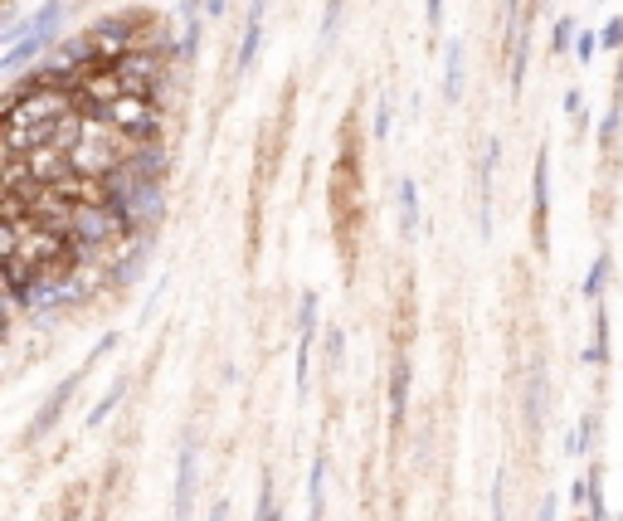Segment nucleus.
I'll list each match as a JSON object with an SVG mask.
<instances>
[{"mask_svg": "<svg viewBox=\"0 0 623 521\" xmlns=\"http://www.w3.org/2000/svg\"><path fill=\"white\" fill-rule=\"evenodd\" d=\"M604 283H609V254H599V259L589 263V273H585V298H589V302H599V298H604Z\"/></svg>", "mask_w": 623, "mask_h": 521, "instance_id": "12", "label": "nucleus"}, {"mask_svg": "<svg viewBox=\"0 0 623 521\" xmlns=\"http://www.w3.org/2000/svg\"><path fill=\"white\" fill-rule=\"evenodd\" d=\"M614 132H619V108H609V117H604V127H599V142L609 147V142H614Z\"/></svg>", "mask_w": 623, "mask_h": 521, "instance_id": "21", "label": "nucleus"}, {"mask_svg": "<svg viewBox=\"0 0 623 521\" xmlns=\"http://www.w3.org/2000/svg\"><path fill=\"white\" fill-rule=\"evenodd\" d=\"M594 54H599V35H589V30H580V35H575V59H580V64H589Z\"/></svg>", "mask_w": 623, "mask_h": 521, "instance_id": "17", "label": "nucleus"}, {"mask_svg": "<svg viewBox=\"0 0 623 521\" xmlns=\"http://www.w3.org/2000/svg\"><path fill=\"white\" fill-rule=\"evenodd\" d=\"M205 521H229V502H215V512H210Z\"/></svg>", "mask_w": 623, "mask_h": 521, "instance_id": "27", "label": "nucleus"}, {"mask_svg": "<svg viewBox=\"0 0 623 521\" xmlns=\"http://www.w3.org/2000/svg\"><path fill=\"white\" fill-rule=\"evenodd\" d=\"M336 25H341V0H331V5H327V20H322V44H331Z\"/></svg>", "mask_w": 623, "mask_h": 521, "instance_id": "19", "label": "nucleus"}, {"mask_svg": "<svg viewBox=\"0 0 623 521\" xmlns=\"http://www.w3.org/2000/svg\"><path fill=\"white\" fill-rule=\"evenodd\" d=\"M205 5H210V15H224V5H229V0H205Z\"/></svg>", "mask_w": 623, "mask_h": 521, "instance_id": "28", "label": "nucleus"}, {"mask_svg": "<svg viewBox=\"0 0 623 521\" xmlns=\"http://www.w3.org/2000/svg\"><path fill=\"white\" fill-rule=\"evenodd\" d=\"M575 35H580L575 20H560V25L550 30V44H555V49H575Z\"/></svg>", "mask_w": 623, "mask_h": 521, "instance_id": "16", "label": "nucleus"}, {"mask_svg": "<svg viewBox=\"0 0 623 521\" xmlns=\"http://www.w3.org/2000/svg\"><path fill=\"white\" fill-rule=\"evenodd\" d=\"M307 521H312V517H307Z\"/></svg>", "mask_w": 623, "mask_h": 521, "instance_id": "29", "label": "nucleus"}, {"mask_svg": "<svg viewBox=\"0 0 623 521\" xmlns=\"http://www.w3.org/2000/svg\"><path fill=\"white\" fill-rule=\"evenodd\" d=\"M409 410V361H390V424H400Z\"/></svg>", "mask_w": 623, "mask_h": 521, "instance_id": "6", "label": "nucleus"}, {"mask_svg": "<svg viewBox=\"0 0 623 521\" xmlns=\"http://www.w3.org/2000/svg\"><path fill=\"white\" fill-rule=\"evenodd\" d=\"M122 395H127V380H117L108 395H103V400L93 405V414H88V429H98V424H103V419H108V414L117 410V405H122Z\"/></svg>", "mask_w": 623, "mask_h": 521, "instance_id": "13", "label": "nucleus"}, {"mask_svg": "<svg viewBox=\"0 0 623 521\" xmlns=\"http://www.w3.org/2000/svg\"><path fill=\"white\" fill-rule=\"evenodd\" d=\"M443 20V0H429V30H439Z\"/></svg>", "mask_w": 623, "mask_h": 521, "instance_id": "26", "label": "nucleus"}, {"mask_svg": "<svg viewBox=\"0 0 623 521\" xmlns=\"http://www.w3.org/2000/svg\"><path fill=\"white\" fill-rule=\"evenodd\" d=\"M49 49H54V35H44V30H30L25 39H15V44H10V54L0 59V69H5V74H20L25 64L44 59Z\"/></svg>", "mask_w": 623, "mask_h": 521, "instance_id": "4", "label": "nucleus"}, {"mask_svg": "<svg viewBox=\"0 0 623 521\" xmlns=\"http://www.w3.org/2000/svg\"><path fill=\"white\" fill-rule=\"evenodd\" d=\"M93 112V117H103L108 127H122V132H132L137 142H151L156 137V127H161V112L151 98H137V93H122V98H112V103H98V108H83Z\"/></svg>", "mask_w": 623, "mask_h": 521, "instance_id": "1", "label": "nucleus"}, {"mask_svg": "<svg viewBox=\"0 0 623 521\" xmlns=\"http://www.w3.org/2000/svg\"><path fill=\"white\" fill-rule=\"evenodd\" d=\"M599 44H604V49H619V44H623V20H614V25L599 35Z\"/></svg>", "mask_w": 623, "mask_h": 521, "instance_id": "23", "label": "nucleus"}, {"mask_svg": "<svg viewBox=\"0 0 623 521\" xmlns=\"http://www.w3.org/2000/svg\"><path fill=\"white\" fill-rule=\"evenodd\" d=\"M341 346H346V341H341V332H331L327 336V366H331V371L341 366Z\"/></svg>", "mask_w": 623, "mask_h": 521, "instance_id": "22", "label": "nucleus"}, {"mask_svg": "<svg viewBox=\"0 0 623 521\" xmlns=\"http://www.w3.org/2000/svg\"><path fill=\"white\" fill-rule=\"evenodd\" d=\"M555 512H560V502L546 492V502H541V512H536V521H555Z\"/></svg>", "mask_w": 623, "mask_h": 521, "instance_id": "25", "label": "nucleus"}, {"mask_svg": "<svg viewBox=\"0 0 623 521\" xmlns=\"http://www.w3.org/2000/svg\"><path fill=\"white\" fill-rule=\"evenodd\" d=\"M258 44H263V20H249V25H244V44H239V64H234L239 74H249V69H254Z\"/></svg>", "mask_w": 623, "mask_h": 521, "instance_id": "10", "label": "nucleus"}, {"mask_svg": "<svg viewBox=\"0 0 623 521\" xmlns=\"http://www.w3.org/2000/svg\"><path fill=\"white\" fill-rule=\"evenodd\" d=\"M254 521H283L278 507H273V473H263V487H258V517Z\"/></svg>", "mask_w": 623, "mask_h": 521, "instance_id": "14", "label": "nucleus"}, {"mask_svg": "<svg viewBox=\"0 0 623 521\" xmlns=\"http://www.w3.org/2000/svg\"><path fill=\"white\" fill-rule=\"evenodd\" d=\"M370 132H375V137H390V103H385V98L375 103V127H370Z\"/></svg>", "mask_w": 623, "mask_h": 521, "instance_id": "20", "label": "nucleus"}, {"mask_svg": "<svg viewBox=\"0 0 623 521\" xmlns=\"http://www.w3.org/2000/svg\"><path fill=\"white\" fill-rule=\"evenodd\" d=\"M195 478H200V458H195V439H185L181 458H176V521H190V492H195Z\"/></svg>", "mask_w": 623, "mask_h": 521, "instance_id": "3", "label": "nucleus"}, {"mask_svg": "<svg viewBox=\"0 0 623 521\" xmlns=\"http://www.w3.org/2000/svg\"><path fill=\"white\" fill-rule=\"evenodd\" d=\"M575 434H580V453H589V448H594V434H599V414H585Z\"/></svg>", "mask_w": 623, "mask_h": 521, "instance_id": "18", "label": "nucleus"}, {"mask_svg": "<svg viewBox=\"0 0 623 521\" xmlns=\"http://www.w3.org/2000/svg\"><path fill=\"white\" fill-rule=\"evenodd\" d=\"M531 210H536V234L546 229V215H550V156L541 151L536 156V176H531Z\"/></svg>", "mask_w": 623, "mask_h": 521, "instance_id": "5", "label": "nucleus"}, {"mask_svg": "<svg viewBox=\"0 0 623 521\" xmlns=\"http://www.w3.org/2000/svg\"><path fill=\"white\" fill-rule=\"evenodd\" d=\"M307 517H327V458H312V478H307Z\"/></svg>", "mask_w": 623, "mask_h": 521, "instance_id": "7", "label": "nucleus"}, {"mask_svg": "<svg viewBox=\"0 0 623 521\" xmlns=\"http://www.w3.org/2000/svg\"><path fill=\"white\" fill-rule=\"evenodd\" d=\"M400 229L404 234L419 229V186L414 181H400Z\"/></svg>", "mask_w": 623, "mask_h": 521, "instance_id": "11", "label": "nucleus"}, {"mask_svg": "<svg viewBox=\"0 0 623 521\" xmlns=\"http://www.w3.org/2000/svg\"><path fill=\"white\" fill-rule=\"evenodd\" d=\"M83 375H88V366H78L74 375H64V380L54 385V395L44 400V410H39L35 419H30V429H25V439H44V434H49V429L59 424V414L69 410V400H74V390H78V385H83Z\"/></svg>", "mask_w": 623, "mask_h": 521, "instance_id": "2", "label": "nucleus"}, {"mask_svg": "<svg viewBox=\"0 0 623 521\" xmlns=\"http://www.w3.org/2000/svg\"><path fill=\"white\" fill-rule=\"evenodd\" d=\"M443 98L458 103L463 98V44H448V74H443Z\"/></svg>", "mask_w": 623, "mask_h": 521, "instance_id": "8", "label": "nucleus"}, {"mask_svg": "<svg viewBox=\"0 0 623 521\" xmlns=\"http://www.w3.org/2000/svg\"><path fill=\"white\" fill-rule=\"evenodd\" d=\"M585 361L589 366H604V361H609V312H604V307L594 312V346L585 351Z\"/></svg>", "mask_w": 623, "mask_h": 521, "instance_id": "9", "label": "nucleus"}, {"mask_svg": "<svg viewBox=\"0 0 623 521\" xmlns=\"http://www.w3.org/2000/svg\"><path fill=\"white\" fill-rule=\"evenodd\" d=\"M541 380H546V375L536 366V371H531V390H526V419H531V424H541Z\"/></svg>", "mask_w": 623, "mask_h": 521, "instance_id": "15", "label": "nucleus"}, {"mask_svg": "<svg viewBox=\"0 0 623 521\" xmlns=\"http://www.w3.org/2000/svg\"><path fill=\"white\" fill-rule=\"evenodd\" d=\"M502 483H507V473H497V483H492V521H507L502 517Z\"/></svg>", "mask_w": 623, "mask_h": 521, "instance_id": "24", "label": "nucleus"}]
</instances>
